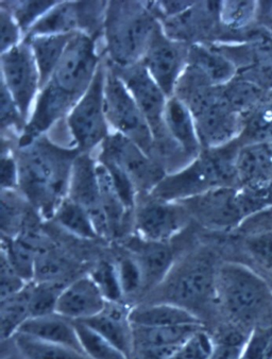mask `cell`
Wrapping results in <instances>:
<instances>
[{
    "instance_id": "6da1fadb",
    "label": "cell",
    "mask_w": 272,
    "mask_h": 359,
    "mask_svg": "<svg viewBox=\"0 0 272 359\" xmlns=\"http://www.w3.org/2000/svg\"><path fill=\"white\" fill-rule=\"evenodd\" d=\"M100 63L95 39L76 33L50 79L41 88L20 145L43 136L71 113L92 84Z\"/></svg>"
},
{
    "instance_id": "7a4b0ae2",
    "label": "cell",
    "mask_w": 272,
    "mask_h": 359,
    "mask_svg": "<svg viewBox=\"0 0 272 359\" xmlns=\"http://www.w3.org/2000/svg\"><path fill=\"white\" fill-rule=\"evenodd\" d=\"M81 154L78 148L60 147L45 136L20 145L18 154L20 191L44 219H53L67 198L72 170Z\"/></svg>"
},
{
    "instance_id": "3957f363",
    "label": "cell",
    "mask_w": 272,
    "mask_h": 359,
    "mask_svg": "<svg viewBox=\"0 0 272 359\" xmlns=\"http://www.w3.org/2000/svg\"><path fill=\"white\" fill-rule=\"evenodd\" d=\"M218 311L247 331L272 327V290L265 278L240 262H222L216 278Z\"/></svg>"
},
{
    "instance_id": "277c9868",
    "label": "cell",
    "mask_w": 272,
    "mask_h": 359,
    "mask_svg": "<svg viewBox=\"0 0 272 359\" xmlns=\"http://www.w3.org/2000/svg\"><path fill=\"white\" fill-rule=\"evenodd\" d=\"M238 140L216 149H203L189 165L169 173L149 194L156 199L180 202L219 187H240L236 161Z\"/></svg>"
},
{
    "instance_id": "5b68a950",
    "label": "cell",
    "mask_w": 272,
    "mask_h": 359,
    "mask_svg": "<svg viewBox=\"0 0 272 359\" xmlns=\"http://www.w3.org/2000/svg\"><path fill=\"white\" fill-rule=\"evenodd\" d=\"M160 26L149 4L108 3L104 29L109 62L121 67L140 63Z\"/></svg>"
},
{
    "instance_id": "8992f818",
    "label": "cell",
    "mask_w": 272,
    "mask_h": 359,
    "mask_svg": "<svg viewBox=\"0 0 272 359\" xmlns=\"http://www.w3.org/2000/svg\"><path fill=\"white\" fill-rule=\"evenodd\" d=\"M218 266L219 264L209 253L191 255L177 262L164 282L152 292L156 297L150 302L178 305L199 318V311L211 307L217 309Z\"/></svg>"
},
{
    "instance_id": "52a82bcc",
    "label": "cell",
    "mask_w": 272,
    "mask_h": 359,
    "mask_svg": "<svg viewBox=\"0 0 272 359\" xmlns=\"http://www.w3.org/2000/svg\"><path fill=\"white\" fill-rule=\"evenodd\" d=\"M104 112L109 127L139 145L154 160L156 142L147 119L111 66L107 65ZM156 161V160H154Z\"/></svg>"
},
{
    "instance_id": "ba28073f",
    "label": "cell",
    "mask_w": 272,
    "mask_h": 359,
    "mask_svg": "<svg viewBox=\"0 0 272 359\" xmlns=\"http://www.w3.org/2000/svg\"><path fill=\"white\" fill-rule=\"evenodd\" d=\"M107 65L101 61L88 90L67 115V126L81 154H90L102 145L109 133L104 112Z\"/></svg>"
},
{
    "instance_id": "9c48e42d",
    "label": "cell",
    "mask_w": 272,
    "mask_h": 359,
    "mask_svg": "<svg viewBox=\"0 0 272 359\" xmlns=\"http://www.w3.org/2000/svg\"><path fill=\"white\" fill-rule=\"evenodd\" d=\"M180 202L191 218L215 232L234 233L251 216L240 187H219Z\"/></svg>"
},
{
    "instance_id": "30bf717a",
    "label": "cell",
    "mask_w": 272,
    "mask_h": 359,
    "mask_svg": "<svg viewBox=\"0 0 272 359\" xmlns=\"http://www.w3.org/2000/svg\"><path fill=\"white\" fill-rule=\"evenodd\" d=\"M99 161L121 168L140 195H149L166 177V171L139 145L118 133L110 134L101 145Z\"/></svg>"
},
{
    "instance_id": "8fae6325",
    "label": "cell",
    "mask_w": 272,
    "mask_h": 359,
    "mask_svg": "<svg viewBox=\"0 0 272 359\" xmlns=\"http://www.w3.org/2000/svg\"><path fill=\"white\" fill-rule=\"evenodd\" d=\"M191 218L181 202L140 195L133 212L134 230L142 241L167 243L184 230Z\"/></svg>"
},
{
    "instance_id": "7c38bea8",
    "label": "cell",
    "mask_w": 272,
    "mask_h": 359,
    "mask_svg": "<svg viewBox=\"0 0 272 359\" xmlns=\"http://www.w3.org/2000/svg\"><path fill=\"white\" fill-rule=\"evenodd\" d=\"M1 83L7 88L28 123L41 90V76L27 41L1 53Z\"/></svg>"
},
{
    "instance_id": "4fadbf2b",
    "label": "cell",
    "mask_w": 272,
    "mask_h": 359,
    "mask_svg": "<svg viewBox=\"0 0 272 359\" xmlns=\"http://www.w3.org/2000/svg\"><path fill=\"white\" fill-rule=\"evenodd\" d=\"M189 45L172 40L158 27L141 63L168 98L175 96L177 84L189 63Z\"/></svg>"
},
{
    "instance_id": "5bb4252c",
    "label": "cell",
    "mask_w": 272,
    "mask_h": 359,
    "mask_svg": "<svg viewBox=\"0 0 272 359\" xmlns=\"http://www.w3.org/2000/svg\"><path fill=\"white\" fill-rule=\"evenodd\" d=\"M68 198L90 214L99 237L111 238L108 222L101 204L97 161L90 154H80L72 170Z\"/></svg>"
},
{
    "instance_id": "9a60e30c",
    "label": "cell",
    "mask_w": 272,
    "mask_h": 359,
    "mask_svg": "<svg viewBox=\"0 0 272 359\" xmlns=\"http://www.w3.org/2000/svg\"><path fill=\"white\" fill-rule=\"evenodd\" d=\"M108 301L92 276H79L66 284L57 300L55 313L74 322L90 319L106 309Z\"/></svg>"
},
{
    "instance_id": "2e32d148",
    "label": "cell",
    "mask_w": 272,
    "mask_h": 359,
    "mask_svg": "<svg viewBox=\"0 0 272 359\" xmlns=\"http://www.w3.org/2000/svg\"><path fill=\"white\" fill-rule=\"evenodd\" d=\"M222 1H195L186 11L174 18H165L163 30L168 38L189 44L207 36L220 22Z\"/></svg>"
},
{
    "instance_id": "e0dca14e",
    "label": "cell",
    "mask_w": 272,
    "mask_h": 359,
    "mask_svg": "<svg viewBox=\"0 0 272 359\" xmlns=\"http://www.w3.org/2000/svg\"><path fill=\"white\" fill-rule=\"evenodd\" d=\"M132 307L127 303L108 302L106 309L82 323L98 335L114 344L132 359L134 352L133 325L130 313Z\"/></svg>"
},
{
    "instance_id": "ac0fdd59",
    "label": "cell",
    "mask_w": 272,
    "mask_h": 359,
    "mask_svg": "<svg viewBox=\"0 0 272 359\" xmlns=\"http://www.w3.org/2000/svg\"><path fill=\"white\" fill-rule=\"evenodd\" d=\"M164 123L167 133L175 145L189 162L195 160L203 149L198 138L193 114L178 97L174 96L167 100Z\"/></svg>"
},
{
    "instance_id": "d6986e66",
    "label": "cell",
    "mask_w": 272,
    "mask_h": 359,
    "mask_svg": "<svg viewBox=\"0 0 272 359\" xmlns=\"http://www.w3.org/2000/svg\"><path fill=\"white\" fill-rule=\"evenodd\" d=\"M140 241L141 243L132 249L131 255L139 264L143 274V292H151L170 273L176 265V257L166 243Z\"/></svg>"
},
{
    "instance_id": "ffe728a7",
    "label": "cell",
    "mask_w": 272,
    "mask_h": 359,
    "mask_svg": "<svg viewBox=\"0 0 272 359\" xmlns=\"http://www.w3.org/2000/svg\"><path fill=\"white\" fill-rule=\"evenodd\" d=\"M236 169L240 187L272 184V142L242 146Z\"/></svg>"
},
{
    "instance_id": "44dd1931",
    "label": "cell",
    "mask_w": 272,
    "mask_h": 359,
    "mask_svg": "<svg viewBox=\"0 0 272 359\" xmlns=\"http://www.w3.org/2000/svg\"><path fill=\"white\" fill-rule=\"evenodd\" d=\"M18 333L84 353L75 322L57 313L30 318Z\"/></svg>"
},
{
    "instance_id": "7402d4cb",
    "label": "cell",
    "mask_w": 272,
    "mask_h": 359,
    "mask_svg": "<svg viewBox=\"0 0 272 359\" xmlns=\"http://www.w3.org/2000/svg\"><path fill=\"white\" fill-rule=\"evenodd\" d=\"M134 327H165L203 325L199 317L178 305L166 302H148L132 307L130 313Z\"/></svg>"
},
{
    "instance_id": "603a6c76",
    "label": "cell",
    "mask_w": 272,
    "mask_h": 359,
    "mask_svg": "<svg viewBox=\"0 0 272 359\" xmlns=\"http://www.w3.org/2000/svg\"><path fill=\"white\" fill-rule=\"evenodd\" d=\"M187 65L215 86H226L238 74L236 65L222 50L200 43L189 45Z\"/></svg>"
},
{
    "instance_id": "cb8c5ba5",
    "label": "cell",
    "mask_w": 272,
    "mask_h": 359,
    "mask_svg": "<svg viewBox=\"0 0 272 359\" xmlns=\"http://www.w3.org/2000/svg\"><path fill=\"white\" fill-rule=\"evenodd\" d=\"M76 33L32 35L24 39L30 46L36 59L40 72L41 88H44L45 84L50 79Z\"/></svg>"
},
{
    "instance_id": "d4e9b609",
    "label": "cell",
    "mask_w": 272,
    "mask_h": 359,
    "mask_svg": "<svg viewBox=\"0 0 272 359\" xmlns=\"http://www.w3.org/2000/svg\"><path fill=\"white\" fill-rule=\"evenodd\" d=\"M97 175L100 189L101 204L106 215L111 237L121 236L133 212L128 210L115 189L112 177L104 165L97 161Z\"/></svg>"
},
{
    "instance_id": "484cf974",
    "label": "cell",
    "mask_w": 272,
    "mask_h": 359,
    "mask_svg": "<svg viewBox=\"0 0 272 359\" xmlns=\"http://www.w3.org/2000/svg\"><path fill=\"white\" fill-rule=\"evenodd\" d=\"M202 327H204L203 325L165 327H134L133 325L134 352L151 350V348L180 346Z\"/></svg>"
},
{
    "instance_id": "4316f807",
    "label": "cell",
    "mask_w": 272,
    "mask_h": 359,
    "mask_svg": "<svg viewBox=\"0 0 272 359\" xmlns=\"http://www.w3.org/2000/svg\"><path fill=\"white\" fill-rule=\"evenodd\" d=\"M269 93L254 82L240 76H236L232 81L222 86L224 98L244 119L257 110Z\"/></svg>"
},
{
    "instance_id": "83f0119b",
    "label": "cell",
    "mask_w": 272,
    "mask_h": 359,
    "mask_svg": "<svg viewBox=\"0 0 272 359\" xmlns=\"http://www.w3.org/2000/svg\"><path fill=\"white\" fill-rule=\"evenodd\" d=\"M11 342L22 359H90L86 353L49 344L24 334H16Z\"/></svg>"
},
{
    "instance_id": "f1b7e54d",
    "label": "cell",
    "mask_w": 272,
    "mask_h": 359,
    "mask_svg": "<svg viewBox=\"0 0 272 359\" xmlns=\"http://www.w3.org/2000/svg\"><path fill=\"white\" fill-rule=\"evenodd\" d=\"M53 219L62 229L78 238L92 241L99 237L90 214L68 197L60 204Z\"/></svg>"
},
{
    "instance_id": "f546056e",
    "label": "cell",
    "mask_w": 272,
    "mask_h": 359,
    "mask_svg": "<svg viewBox=\"0 0 272 359\" xmlns=\"http://www.w3.org/2000/svg\"><path fill=\"white\" fill-rule=\"evenodd\" d=\"M28 285L20 294L1 300L0 306V330L3 342L11 341L12 338L30 319Z\"/></svg>"
},
{
    "instance_id": "4dcf8cb0",
    "label": "cell",
    "mask_w": 272,
    "mask_h": 359,
    "mask_svg": "<svg viewBox=\"0 0 272 359\" xmlns=\"http://www.w3.org/2000/svg\"><path fill=\"white\" fill-rule=\"evenodd\" d=\"M240 145H252L272 142V94L244 119L242 134L237 138Z\"/></svg>"
},
{
    "instance_id": "1f68e13d",
    "label": "cell",
    "mask_w": 272,
    "mask_h": 359,
    "mask_svg": "<svg viewBox=\"0 0 272 359\" xmlns=\"http://www.w3.org/2000/svg\"><path fill=\"white\" fill-rule=\"evenodd\" d=\"M18 191H1V231L6 238H14L24 231L28 201ZM30 205V204H29Z\"/></svg>"
},
{
    "instance_id": "d6a6232c",
    "label": "cell",
    "mask_w": 272,
    "mask_h": 359,
    "mask_svg": "<svg viewBox=\"0 0 272 359\" xmlns=\"http://www.w3.org/2000/svg\"><path fill=\"white\" fill-rule=\"evenodd\" d=\"M250 334L251 332L226 322L213 337L214 348L210 359H242Z\"/></svg>"
},
{
    "instance_id": "836d02e7",
    "label": "cell",
    "mask_w": 272,
    "mask_h": 359,
    "mask_svg": "<svg viewBox=\"0 0 272 359\" xmlns=\"http://www.w3.org/2000/svg\"><path fill=\"white\" fill-rule=\"evenodd\" d=\"M63 283L36 282L28 284L29 307L31 318L50 315L57 311V300L64 287Z\"/></svg>"
},
{
    "instance_id": "e575fe53",
    "label": "cell",
    "mask_w": 272,
    "mask_h": 359,
    "mask_svg": "<svg viewBox=\"0 0 272 359\" xmlns=\"http://www.w3.org/2000/svg\"><path fill=\"white\" fill-rule=\"evenodd\" d=\"M84 353L90 359H131L114 344L101 337L82 322H75Z\"/></svg>"
},
{
    "instance_id": "d590c367",
    "label": "cell",
    "mask_w": 272,
    "mask_h": 359,
    "mask_svg": "<svg viewBox=\"0 0 272 359\" xmlns=\"http://www.w3.org/2000/svg\"><path fill=\"white\" fill-rule=\"evenodd\" d=\"M90 276L108 302L125 303V294L121 288L116 264L108 261L100 262L93 268Z\"/></svg>"
},
{
    "instance_id": "8d00e7d4",
    "label": "cell",
    "mask_w": 272,
    "mask_h": 359,
    "mask_svg": "<svg viewBox=\"0 0 272 359\" xmlns=\"http://www.w3.org/2000/svg\"><path fill=\"white\" fill-rule=\"evenodd\" d=\"M1 4L10 10L26 35L31 27L55 7L57 1H10L9 4L4 1Z\"/></svg>"
},
{
    "instance_id": "74e56055",
    "label": "cell",
    "mask_w": 272,
    "mask_h": 359,
    "mask_svg": "<svg viewBox=\"0 0 272 359\" xmlns=\"http://www.w3.org/2000/svg\"><path fill=\"white\" fill-rule=\"evenodd\" d=\"M254 1H222L220 24L229 29L245 28L257 15Z\"/></svg>"
},
{
    "instance_id": "f35d334b",
    "label": "cell",
    "mask_w": 272,
    "mask_h": 359,
    "mask_svg": "<svg viewBox=\"0 0 272 359\" xmlns=\"http://www.w3.org/2000/svg\"><path fill=\"white\" fill-rule=\"evenodd\" d=\"M115 264L125 298L137 296L143 292V274L135 259L130 255L121 257Z\"/></svg>"
},
{
    "instance_id": "ab89813d",
    "label": "cell",
    "mask_w": 272,
    "mask_h": 359,
    "mask_svg": "<svg viewBox=\"0 0 272 359\" xmlns=\"http://www.w3.org/2000/svg\"><path fill=\"white\" fill-rule=\"evenodd\" d=\"M213 348V337L202 327L179 348L172 359H210Z\"/></svg>"
},
{
    "instance_id": "60d3db41",
    "label": "cell",
    "mask_w": 272,
    "mask_h": 359,
    "mask_svg": "<svg viewBox=\"0 0 272 359\" xmlns=\"http://www.w3.org/2000/svg\"><path fill=\"white\" fill-rule=\"evenodd\" d=\"M0 123H1V132L5 134L8 130L14 129L18 132L24 133L27 126V121L20 113L18 104L11 94L5 86L1 83V96H0Z\"/></svg>"
},
{
    "instance_id": "b9f144b4",
    "label": "cell",
    "mask_w": 272,
    "mask_h": 359,
    "mask_svg": "<svg viewBox=\"0 0 272 359\" xmlns=\"http://www.w3.org/2000/svg\"><path fill=\"white\" fill-rule=\"evenodd\" d=\"M24 33L10 10L1 4L0 8V46L1 53L18 46L22 42Z\"/></svg>"
},
{
    "instance_id": "7bdbcfd3",
    "label": "cell",
    "mask_w": 272,
    "mask_h": 359,
    "mask_svg": "<svg viewBox=\"0 0 272 359\" xmlns=\"http://www.w3.org/2000/svg\"><path fill=\"white\" fill-rule=\"evenodd\" d=\"M1 191H16L20 187V170L15 154L11 151L9 142L3 140L1 147V166H0Z\"/></svg>"
},
{
    "instance_id": "ee69618b",
    "label": "cell",
    "mask_w": 272,
    "mask_h": 359,
    "mask_svg": "<svg viewBox=\"0 0 272 359\" xmlns=\"http://www.w3.org/2000/svg\"><path fill=\"white\" fill-rule=\"evenodd\" d=\"M1 271H0V300L11 298L20 294L29 284L14 269L9 259L1 253Z\"/></svg>"
},
{
    "instance_id": "f6af8a7d",
    "label": "cell",
    "mask_w": 272,
    "mask_h": 359,
    "mask_svg": "<svg viewBox=\"0 0 272 359\" xmlns=\"http://www.w3.org/2000/svg\"><path fill=\"white\" fill-rule=\"evenodd\" d=\"M264 359H272V335L270 336L269 341H268Z\"/></svg>"
},
{
    "instance_id": "bcb514c9",
    "label": "cell",
    "mask_w": 272,
    "mask_h": 359,
    "mask_svg": "<svg viewBox=\"0 0 272 359\" xmlns=\"http://www.w3.org/2000/svg\"><path fill=\"white\" fill-rule=\"evenodd\" d=\"M14 348V346H13ZM3 359H22V356L18 354V351L14 348L13 352H10L9 354L4 355Z\"/></svg>"
},
{
    "instance_id": "7dc6e473",
    "label": "cell",
    "mask_w": 272,
    "mask_h": 359,
    "mask_svg": "<svg viewBox=\"0 0 272 359\" xmlns=\"http://www.w3.org/2000/svg\"><path fill=\"white\" fill-rule=\"evenodd\" d=\"M264 278H265L266 282L268 283V285H269L270 288H271L272 290V276H261Z\"/></svg>"
}]
</instances>
